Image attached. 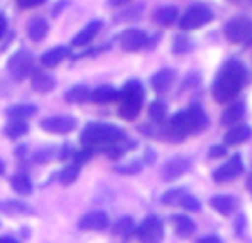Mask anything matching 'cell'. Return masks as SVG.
<instances>
[{"label": "cell", "instance_id": "cell-4", "mask_svg": "<svg viewBox=\"0 0 252 243\" xmlns=\"http://www.w3.org/2000/svg\"><path fill=\"white\" fill-rule=\"evenodd\" d=\"M226 38L235 44H250L252 42V20L250 18H235L223 29Z\"/></svg>", "mask_w": 252, "mask_h": 243}, {"label": "cell", "instance_id": "cell-29", "mask_svg": "<svg viewBox=\"0 0 252 243\" xmlns=\"http://www.w3.org/2000/svg\"><path fill=\"white\" fill-rule=\"evenodd\" d=\"M7 115L11 120H27V118H31V115H35V106H31V104L11 106V109H7Z\"/></svg>", "mask_w": 252, "mask_h": 243}, {"label": "cell", "instance_id": "cell-24", "mask_svg": "<svg viewBox=\"0 0 252 243\" xmlns=\"http://www.w3.org/2000/svg\"><path fill=\"white\" fill-rule=\"evenodd\" d=\"M89 97L95 104H111V102L118 100V91L113 87H109V84H104V87H97L93 93H89Z\"/></svg>", "mask_w": 252, "mask_h": 243}, {"label": "cell", "instance_id": "cell-37", "mask_svg": "<svg viewBox=\"0 0 252 243\" xmlns=\"http://www.w3.org/2000/svg\"><path fill=\"white\" fill-rule=\"evenodd\" d=\"M93 151H95V148H89V146H84V151H80V152H75V161H78V164L75 166H80V164H84V161H89L93 157Z\"/></svg>", "mask_w": 252, "mask_h": 243}, {"label": "cell", "instance_id": "cell-44", "mask_svg": "<svg viewBox=\"0 0 252 243\" xmlns=\"http://www.w3.org/2000/svg\"><path fill=\"white\" fill-rule=\"evenodd\" d=\"M0 243H18V241L11 239V237H0Z\"/></svg>", "mask_w": 252, "mask_h": 243}, {"label": "cell", "instance_id": "cell-48", "mask_svg": "<svg viewBox=\"0 0 252 243\" xmlns=\"http://www.w3.org/2000/svg\"><path fill=\"white\" fill-rule=\"evenodd\" d=\"M230 2H239V0H230Z\"/></svg>", "mask_w": 252, "mask_h": 243}, {"label": "cell", "instance_id": "cell-15", "mask_svg": "<svg viewBox=\"0 0 252 243\" xmlns=\"http://www.w3.org/2000/svg\"><path fill=\"white\" fill-rule=\"evenodd\" d=\"M100 29H102V20H91V22H89V25L84 27V29L73 38V44H75V47H84V44H89L97 33H100Z\"/></svg>", "mask_w": 252, "mask_h": 243}, {"label": "cell", "instance_id": "cell-31", "mask_svg": "<svg viewBox=\"0 0 252 243\" xmlns=\"http://www.w3.org/2000/svg\"><path fill=\"white\" fill-rule=\"evenodd\" d=\"M113 232H115L118 237H122V239H126V237H130V235L135 232V223H133V219H130V217H122L118 223H115Z\"/></svg>", "mask_w": 252, "mask_h": 243}, {"label": "cell", "instance_id": "cell-38", "mask_svg": "<svg viewBox=\"0 0 252 243\" xmlns=\"http://www.w3.org/2000/svg\"><path fill=\"white\" fill-rule=\"evenodd\" d=\"M179 206H182V208H186V210H199V201H197L195 197H190L188 192L184 195V199H182V204H179Z\"/></svg>", "mask_w": 252, "mask_h": 243}, {"label": "cell", "instance_id": "cell-26", "mask_svg": "<svg viewBox=\"0 0 252 243\" xmlns=\"http://www.w3.org/2000/svg\"><path fill=\"white\" fill-rule=\"evenodd\" d=\"M11 188L18 195H29V192L33 190V183H31V179L27 177L25 173H18L11 177Z\"/></svg>", "mask_w": 252, "mask_h": 243}, {"label": "cell", "instance_id": "cell-34", "mask_svg": "<svg viewBox=\"0 0 252 243\" xmlns=\"http://www.w3.org/2000/svg\"><path fill=\"white\" fill-rule=\"evenodd\" d=\"M184 195H186V190H182V188H177V190H168L164 197H161V204L166 206H179L184 199Z\"/></svg>", "mask_w": 252, "mask_h": 243}, {"label": "cell", "instance_id": "cell-1", "mask_svg": "<svg viewBox=\"0 0 252 243\" xmlns=\"http://www.w3.org/2000/svg\"><path fill=\"white\" fill-rule=\"evenodd\" d=\"M248 82V71L241 64L239 60H230L221 66L217 80L213 84V97L219 104H226V102H232L237 95H239L241 87Z\"/></svg>", "mask_w": 252, "mask_h": 243}, {"label": "cell", "instance_id": "cell-46", "mask_svg": "<svg viewBox=\"0 0 252 243\" xmlns=\"http://www.w3.org/2000/svg\"><path fill=\"white\" fill-rule=\"evenodd\" d=\"M248 190H250V195H252V175L248 177Z\"/></svg>", "mask_w": 252, "mask_h": 243}, {"label": "cell", "instance_id": "cell-12", "mask_svg": "<svg viewBox=\"0 0 252 243\" xmlns=\"http://www.w3.org/2000/svg\"><path fill=\"white\" fill-rule=\"evenodd\" d=\"M188 168H190V161L188 159H184V157H173V159H168L166 166L161 168V177L164 179H177V177H182Z\"/></svg>", "mask_w": 252, "mask_h": 243}, {"label": "cell", "instance_id": "cell-43", "mask_svg": "<svg viewBox=\"0 0 252 243\" xmlns=\"http://www.w3.org/2000/svg\"><path fill=\"white\" fill-rule=\"evenodd\" d=\"M4 31H7V20H4L2 16H0V38L4 35Z\"/></svg>", "mask_w": 252, "mask_h": 243}, {"label": "cell", "instance_id": "cell-28", "mask_svg": "<svg viewBox=\"0 0 252 243\" xmlns=\"http://www.w3.org/2000/svg\"><path fill=\"white\" fill-rule=\"evenodd\" d=\"M64 100L69 102V104H82L84 100H89V89L82 87V84H78V87H71L69 91H66Z\"/></svg>", "mask_w": 252, "mask_h": 243}, {"label": "cell", "instance_id": "cell-20", "mask_svg": "<svg viewBox=\"0 0 252 243\" xmlns=\"http://www.w3.org/2000/svg\"><path fill=\"white\" fill-rule=\"evenodd\" d=\"M31 84H33V89L38 93H49L53 91V87H56V80L51 78L49 73H44V71H31Z\"/></svg>", "mask_w": 252, "mask_h": 243}, {"label": "cell", "instance_id": "cell-10", "mask_svg": "<svg viewBox=\"0 0 252 243\" xmlns=\"http://www.w3.org/2000/svg\"><path fill=\"white\" fill-rule=\"evenodd\" d=\"M148 44L146 40V33L139 29H126L122 35H120V47L124 49V51L133 53V51H139V49H144Z\"/></svg>", "mask_w": 252, "mask_h": 243}, {"label": "cell", "instance_id": "cell-36", "mask_svg": "<svg viewBox=\"0 0 252 243\" xmlns=\"http://www.w3.org/2000/svg\"><path fill=\"white\" fill-rule=\"evenodd\" d=\"M190 47H192V42L186 38V35H177V38H175V42H173V51L177 53V56L190 51Z\"/></svg>", "mask_w": 252, "mask_h": 243}, {"label": "cell", "instance_id": "cell-11", "mask_svg": "<svg viewBox=\"0 0 252 243\" xmlns=\"http://www.w3.org/2000/svg\"><path fill=\"white\" fill-rule=\"evenodd\" d=\"M78 228L80 230H104L109 228V217L102 210H91L78 221Z\"/></svg>", "mask_w": 252, "mask_h": 243}, {"label": "cell", "instance_id": "cell-7", "mask_svg": "<svg viewBox=\"0 0 252 243\" xmlns=\"http://www.w3.org/2000/svg\"><path fill=\"white\" fill-rule=\"evenodd\" d=\"M166 139L168 142H182L186 135H190V128H188V115L186 111H179L173 118L166 122Z\"/></svg>", "mask_w": 252, "mask_h": 243}, {"label": "cell", "instance_id": "cell-42", "mask_svg": "<svg viewBox=\"0 0 252 243\" xmlns=\"http://www.w3.org/2000/svg\"><path fill=\"white\" fill-rule=\"evenodd\" d=\"M197 243H221V239H219V237H215V235H210V237H201Z\"/></svg>", "mask_w": 252, "mask_h": 243}, {"label": "cell", "instance_id": "cell-21", "mask_svg": "<svg viewBox=\"0 0 252 243\" xmlns=\"http://www.w3.org/2000/svg\"><path fill=\"white\" fill-rule=\"evenodd\" d=\"M142 102L144 97H126L120 104V115L124 120H135L139 115V111H142Z\"/></svg>", "mask_w": 252, "mask_h": 243}, {"label": "cell", "instance_id": "cell-30", "mask_svg": "<svg viewBox=\"0 0 252 243\" xmlns=\"http://www.w3.org/2000/svg\"><path fill=\"white\" fill-rule=\"evenodd\" d=\"M25 133H27V122L25 120H11L7 124V128H4V135H7V137H11V139L22 137Z\"/></svg>", "mask_w": 252, "mask_h": 243}, {"label": "cell", "instance_id": "cell-19", "mask_svg": "<svg viewBox=\"0 0 252 243\" xmlns=\"http://www.w3.org/2000/svg\"><path fill=\"white\" fill-rule=\"evenodd\" d=\"M69 56V49L66 47H53L49 49V51L42 53V58H40V62H42V66H47V69H51V66H58L64 58Z\"/></svg>", "mask_w": 252, "mask_h": 243}, {"label": "cell", "instance_id": "cell-9", "mask_svg": "<svg viewBox=\"0 0 252 243\" xmlns=\"http://www.w3.org/2000/svg\"><path fill=\"white\" fill-rule=\"evenodd\" d=\"M75 120L69 118V115H53V118H47L42 120L40 128L47 130V133H53V135H66L71 130H75Z\"/></svg>", "mask_w": 252, "mask_h": 243}, {"label": "cell", "instance_id": "cell-2", "mask_svg": "<svg viewBox=\"0 0 252 243\" xmlns=\"http://www.w3.org/2000/svg\"><path fill=\"white\" fill-rule=\"evenodd\" d=\"M124 137L122 130L115 128L111 124H100V122H91V124L84 126L82 135H80V142L89 148H102L106 144L115 142V139Z\"/></svg>", "mask_w": 252, "mask_h": 243}, {"label": "cell", "instance_id": "cell-17", "mask_svg": "<svg viewBox=\"0 0 252 243\" xmlns=\"http://www.w3.org/2000/svg\"><path fill=\"white\" fill-rule=\"evenodd\" d=\"M47 33H49V22L44 20V18H33V20H29V25H27V35H29L33 42L44 40Z\"/></svg>", "mask_w": 252, "mask_h": 243}, {"label": "cell", "instance_id": "cell-25", "mask_svg": "<svg viewBox=\"0 0 252 243\" xmlns=\"http://www.w3.org/2000/svg\"><path fill=\"white\" fill-rule=\"evenodd\" d=\"M177 16H179L177 7H161L155 11V22L161 27H170L175 20H177Z\"/></svg>", "mask_w": 252, "mask_h": 243}, {"label": "cell", "instance_id": "cell-22", "mask_svg": "<svg viewBox=\"0 0 252 243\" xmlns=\"http://www.w3.org/2000/svg\"><path fill=\"white\" fill-rule=\"evenodd\" d=\"M250 126H246V124H235V126H230V130L226 133V144L228 146H235V144H241V142H246V139H250Z\"/></svg>", "mask_w": 252, "mask_h": 243}, {"label": "cell", "instance_id": "cell-8", "mask_svg": "<svg viewBox=\"0 0 252 243\" xmlns=\"http://www.w3.org/2000/svg\"><path fill=\"white\" fill-rule=\"evenodd\" d=\"M241 173H244V161H241L239 155H232L221 168L215 170L213 179H215V183H230L232 179H237Z\"/></svg>", "mask_w": 252, "mask_h": 243}, {"label": "cell", "instance_id": "cell-14", "mask_svg": "<svg viewBox=\"0 0 252 243\" xmlns=\"http://www.w3.org/2000/svg\"><path fill=\"white\" fill-rule=\"evenodd\" d=\"M186 115H188V128H190V135L199 133V130H204L206 126H208V118H206V113H204L201 106H190V109L186 111Z\"/></svg>", "mask_w": 252, "mask_h": 243}, {"label": "cell", "instance_id": "cell-13", "mask_svg": "<svg viewBox=\"0 0 252 243\" xmlns=\"http://www.w3.org/2000/svg\"><path fill=\"white\" fill-rule=\"evenodd\" d=\"M170 223L175 228V235L182 237V239H188V237L195 235V221L190 217H186V214H175L170 219Z\"/></svg>", "mask_w": 252, "mask_h": 243}, {"label": "cell", "instance_id": "cell-23", "mask_svg": "<svg viewBox=\"0 0 252 243\" xmlns=\"http://www.w3.org/2000/svg\"><path fill=\"white\" fill-rule=\"evenodd\" d=\"M210 206H213L219 214L226 217V214H230L232 210H237V199L235 197H228V195H217L210 199Z\"/></svg>", "mask_w": 252, "mask_h": 243}, {"label": "cell", "instance_id": "cell-33", "mask_svg": "<svg viewBox=\"0 0 252 243\" xmlns=\"http://www.w3.org/2000/svg\"><path fill=\"white\" fill-rule=\"evenodd\" d=\"M148 118H151L153 122H164L166 120V106H164V102H151L148 104Z\"/></svg>", "mask_w": 252, "mask_h": 243}, {"label": "cell", "instance_id": "cell-5", "mask_svg": "<svg viewBox=\"0 0 252 243\" xmlns=\"http://www.w3.org/2000/svg\"><path fill=\"white\" fill-rule=\"evenodd\" d=\"M135 235L142 243H159L164 237V226L157 217H146L139 226H135Z\"/></svg>", "mask_w": 252, "mask_h": 243}, {"label": "cell", "instance_id": "cell-32", "mask_svg": "<svg viewBox=\"0 0 252 243\" xmlns=\"http://www.w3.org/2000/svg\"><path fill=\"white\" fill-rule=\"evenodd\" d=\"M0 210L7 214H27L31 213L29 206L20 204V201H0Z\"/></svg>", "mask_w": 252, "mask_h": 243}, {"label": "cell", "instance_id": "cell-41", "mask_svg": "<svg viewBox=\"0 0 252 243\" xmlns=\"http://www.w3.org/2000/svg\"><path fill=\"white\" fill-rule=\"evenodd\" d=\"M47 0H18V7L22 9H33V7H40V4H44Z\"/></svg>", "mask_w": 252, "mask_h": 243}, {"label": "cell", "instance_id": "cell-18", "mask_svg": "<svg viewBox=\"0 0 252 243\" xmlns=\"http://www.w3.org/2000/svg\"><path fill=\"white\" fill-rule=\"evenodd\" d=\"M244 115H246V106L241 104V102H232V104L228 106L226 111H223V115H221V124H226V126L241 124Z\"/></svg>", "mask_w": 252, "mask_h": 243}, {"label": "cell", "instance_id": "cell-27", "mask_svg": "<svg viewBox=\"0 0 252 243\" xmlns=\"http://www.w3.org/2000/svg\"><path fill=\"white\" fill-rule=\"evenodd\" d=\"M118 97L120 100H126V97H144L142 82H139V80H130V82H126L122 91H118Z\"/></svg>", "mask_w": 252, "mask_h": 243}, {"label": "cell", "instance_id": "cell-3", "mask_svg": "<svg viewBox=\"0 0 252 243\" xmlns=\"http://www.w3.org/2000/svg\"><path fill=\"white\" fill-rule=\"evenodd\" d=\"M210 20H213L210 7L197 2V4H192V7H188L186 13L179 18V27H182V31H192V29H199V27L208 25Z\"/></svg>", "mask_w": 252, "mask_h": 243}, {"label": "cell", "instance_id": "cell-39", "mask_svg": "<svg viewBox=\"0 0 252 243\" xmlns=\"http://www.w3.org/2000/svg\"><path fill=\"white\" fill-rule=\"evenodd\" d=\"M139 168H142V164H139V161H130V164H122V166H118L120 173H130V175H135Z\"/></svg>", "mask_w": 252, "mask_h": 243}, {"label": "cell", "instance_id": "cell-47", "mask_svg": "<svg viewBox=\"0 0 252 243\" xmlns=\"http://www.w3.org/2000/svg\"><path fill=\"white\" fill-rule=\"evenodd\" d=\"M2 173H4V161L0 159V175H2Z\"/></svg>", "mask_w": 252, "mask_h": 243}, {"label": "cell", "instance_id": "cell-6", "mask_svg": "<svg viewBox=\"0 0 252 243\" xmlns=\"http://www.w3.org/2000/svg\"><path fill=\"white\" fill-rule=\"evenodd\" d=\"M7 69H9V73H11L16 80H25L27 75L33 71V56H31L27 49H20L18 53H13V56H11Z\"/></svg>", "mask_w": 252, "mask_h": 243}, {"label": "cell", "instance_id": "cell-35", "mask_svg": "<svg viewBox=\"0 0 252 243\" xmlns=\"http://www.w3.org/2000/svg\"><path fill=\"white\" fill-rule=\"evenodd\" d=\"M78 175H80V166H69V168H64L60 173V183L62 186H71L78 179Z\"/></svg>", "mask_w": 252, "mask_h": 243}, {"label": "cell", "instance_id": "cell-45", "mask_svg": "<svg viewBox=\"0 0 252 243\" xmlns=\"http://www.w3.org/2000/svg\"><path fill=\"white\" fill-rule=\"evenodd\" d=\"M109 2H111V4H115V7H120V4H126L128 0H109Z\"/></svg>", "mask_w": 252, "mask_h": 243}, {"label": "cell", "instance_id": "cell-40", "mask_svg": "<svg viewBox=\"0 0 252 243\" xmlns=\"http://www.w3.org/2000/svg\"><path fill=\"white\" fill-rule=\"evenodd\" d=\"M226 146H223V144H217V146H213V148H210V152H208V155L210 157H213V159H221V157H226Z\"/></svg>", "mask_w": 252, "mask_h": 243}, {"label": "cell", "instance_id": "cell-16", "mask_svg": "<svg viewBox=\"0 0 252 243\" xmlns=\"http://www.w3.org/2000/svg\"><path fill=\"white\" fill-rule=\"evenodd\" d=\"M173 80H175V71L173 69H161L151 78V87H153V91L155 93H164L166 89L173 84Z\"/></svg>", "mask_w": 252, "mask_h": 243}]
</instances>
